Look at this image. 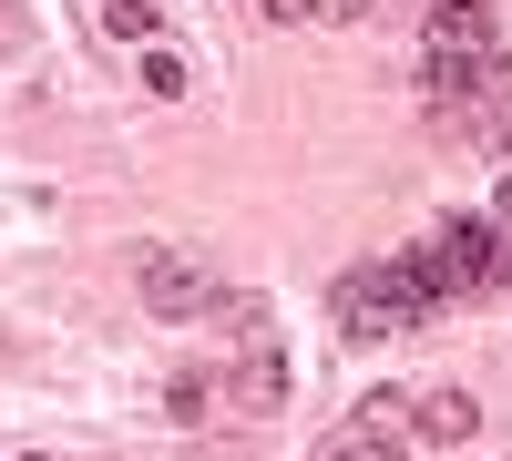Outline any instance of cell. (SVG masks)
Wrapping results in <instances>:
<instances>
[{
    "mask_svg": "<svg viewBox=\"0 0 512 461\" xmlns=\"http://www.w3.org/2000/svg\"><path fill=\"white\" fill-rule=\"evenodd\" d=\"M400 257L420 267L431 298H502L512 287V226L502 216H431V236L400 246Z\"/></svg>",
    "mask_w": 512,
    "mask_h": 461,
    "instance_id": "1",
    "label": "cell"
},
{
    "mask_svg": "<svg viewBox=\"0 0 512 461\" xmlns=\"http://www.w3.org/2000/svg\"><path fill=\"white\" fill-rule=\"evenodd\" d=\"M441 298L420 287V267L410 257H369V267H349L328 287V318H338V339L349 349H379V339H400V328H420Z\"/></svg>",
    "mask_w": 512,
    "mask_h": 461,
    "instance_id": "2",
    "label": "cell"
},
{
    "mask_svg": "<svg viewBox=\"0 0 512 461\" xmlns=\"http://www.w3.org/2000/svg\"><path fill=\"white\" fill-rule=\"evenodd\" d=\"M134 287H144V318H216L226 308V277L195 257V246H144L134 257Z\"/></svg>",
    "mask_w": 512,
    "mask_h": 461,
    "instance_id": "3",
    "label": "cell"
},
{
    "mask_svg": "<svg viewBox=\"0 0 512 461\" xmlns=\"http://www.w3.org/2000/svg\"><path fill=\"white\" fill-rule=\"evenodd\" d=\"M502 82H512L502 52H451V41H420V103H431V113H482Z\"/></svg>",
    "mask_w": 512,
    "mask_h": 461,
    "instance_id": "4",
    "label": "cell"
},
{
    "mask_svg": "<svg viewBox=\"0 0 512 461\" xmlns=\"http://www.w3.org/2000/svg\"><path fill=\"white\" fill-rule=\"evenodd\" d=\"M216 380H226V421L267 431L287 410V349L277 339H236V369H216Z\"/></svg>",
    "mask_w": 512,
    "mask_h": 461,
    "instance_id": "5",
    "label": "cell"
},
{
    "mask_svg": "<svg viewBox=\"0 0 512 461\" xmlns=\"http://www.w3.org/2000/svg\"><path fill=\"white\" fill-rule=\"evenodd\" d=\"M472 431H482L472 390H410V451H461Z\"/></svg>",
    "mask_w": 512,
    "mask_h": 461,
    "instance_id": "6",
    "label": "cell"
},
{
    "mask_svg": "<svg viewBox=\"0 0 512 461\" xmlns=\"http://www.w3.org/2000/svg\"><path fill=\"white\" fill-rule=\"evenodd\" d=\"M216 410H226V380H216V369H175V380H164V421H175V431H205Z\"/></svg>",
    "mask_w": 512,
    "mask_h": 461,
    "instance_id": "7",
    "label": "cell"
},
{
    "mask_svg": "<svg viewBox=\"0 0 512 461\" xmlns=\"http://www.w3.org/2000/svg\"><path fill=\"white\" fill-rule=\"evenodd\" d=\"M420 41H451V52H492V0H431V31Z\"/></svg>",
    "mask_w": 512,
    "mask_h": 461,
    "instance_id": "8",
    "label": "cell"
},
{
    "mask_svg": "<svg viewBox=\"0 0 512 461\" xmlns=\"http://www.w3.org/2000/svg\"><path fill=\"white\" fill-rule=\"evenodd\" d=\"M318 461H410V441H400V431H369V421H349V431H338Z\"/></svg>",
    "mask_w": 512,
    "mask_h": 461,
    "instance_id": "9",
    "label": "cell"
},
{
    "mask_svg": "<svg viewBox=\"0 0 512 461\" xmlns=\"http://www.w3.org/2000/svg\"><path fill=\"white\" fill-rule=\"evenodd\" d=\"M93 11H103L113 41H154V31H164V0H93Z\"/></svg>",
    "mask_w": 512,
    "mask_h": 461,
    "instance_id": "10",
    "label": "cell"
},
{
    "mask_svg": "<svg viewBox=\"0 0 512 461\" xmlns=\"http://www.w3.org/2000/svg\"><path fill=\"white\" fill-rule=\"evenodd\" d=\"M185 82H195V62H185V52H144V93H164V103H175Z\"/></svg>",
    "mask_w": 512,
    "mask_h": 461,
    "instance_id": "11",
    "label": "cell"
},
{
    "mask_svg": "<svg viewBox=\"0 0 512 461\" xmlns=\"http://www.w3.org/2000/svg\"><path fill=\"white\" fill-rule=\"evenodd\" d=\"M297 11H308V21H369L379 0H297Z\"/></svg>",
    "mask_w": 512,
    "mask_h": 461,
    "instance_id": "12",
    "label": "cell"
},
{
    "mask_svg": "<svg viewBox=\"0 0 512 461\" xmlns=\"http://www.w3.org/2000/svg\"><path fill=\"white\" fill-rule=\"evenodd\" d=\"M492 154H512V103H502V123H492Z\"/></svg>",
    "mask_w": 512,
    "mask_h": 461,
    "instance_id": "13",
    "label": "cell"
}]
</instances>
